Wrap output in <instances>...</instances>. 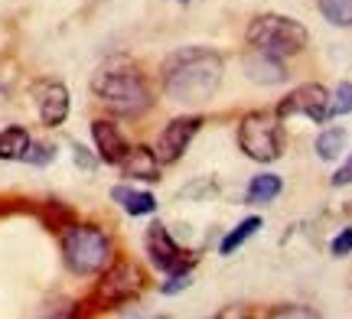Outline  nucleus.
<instances>
[{
  "mask_svg": "<svg viewBox=\"0 0 352 319\" xmlns=\"http://www.w3.org/2000/svg\"><path fill=\"white\" fill-rule=\"evenodd\" d=\"M164 91L173 102L196 104L209 102L226 75V59L215 49H202V46H186L176 49L173 56H166L164 69Z\"/></svg>",
  "mask_w": 352,
  "mask_h": 319,
  "instance_id": "f257e3e1",
  "label": "nucleus"
},
{
  "mask_svg": "<svg viewBox=\"0 0 352 319\" xmlns=\"http://www.w3.org/2000/svg\"><path fill=\"white\" fill-rule=\"evenodd\" d=\"M91 91L98 95V102L104 108H111L121 117H138L144 111H151L153 104L151 85L144 82L138 69H101L91 78Z\"/></svg>",
  "mask_w": 352,
  "mask_h": 319,
  "instance_id": "f03ea898",
  "label": "nucleus"
},
{
  "mask_svg": "<svg viewBox=\"0 0 352 319\" xmlns=\"http://www.w3.org/2000/svg\"><path fill=\"white\" fill-rule=\"evenodd\" d=\"M111 238L95 225H65L63 231V261L78 277H95L111 264Z\"/></svg>",
  "mask_w": 352,
  "mask_h": 319,
  "instance_id": "7ed1b4c3",
  "label": "nucleus"
},
{
  "mask_svg": "<svg viewBox=\"0 0 352 319\" xmlns=\"http://www.w3.org/2000/svg\"><path fill=\"white\" fill-rule=\"evenodd\" d=\"M307 43H310L307 26L290 20V16H280V13H264L248 26V46L254 52L274 56V59L297 56V52L307 49Z\"/></svg>",
  "mask_w": 352,
  "mask_h": 319,
  "instance_id": "20e7f679",
  "label": "nucleus"
},
{
  "mask_svg": "<svg viewBox=\"0 0 352 319\" xmlns=\"http://www.w3.org/2000/svg\"><path fill=\"white\" fill-rule=\"evenodd\" d=\"M239 147L254 163H274L284 154V128L271 111H252L239 124Z\"/></svg>",
  "mask_w": 352,
  "mask_h": 319,
  "instance_id": "39448f33",
  "label": "nucleus"
},
{
  "mask_svg": "<svg viewBox=\"0 0 352 319\" xmlns=\"http://www.w3.org/2000/svg\"><path fill=\"white\" fill-rule=\"evenodd\" d=\"M144 290V274H140L138 264L131 261H121V264H111V268L101 270V281L91 294V303H98L101 309L111 307H124V303H134Z\"/></svg>",
  "mask_w": 352,
  "mask_h": 319,
  "instance_id": "423d86ee",
  "label": "nucleus"
},
{
  "mask_svg": "<svg viewBox=\"0 0 352 319\" xmlns=\"http://www.w3.org/2000/svg\"><path fill=\"white\" fill-rule=\"evenodd\" d=\"M144 244H147L151 264L157 270H164L166 277H173V274H189V268L196 264V257L186 255V251L173 241V235L166 231L164 222H151V228L144 235Z\"/></svg>",
  "mask_w": 352,
  "mask_h": 319,
  "instance_id": "0eeeda50",
  "label": "nucleus"
},
{
  "mask_svg": "<svg viewBox=\"0 0 352 319\" xmlns=\"http://www.w3.org/2000/svg\"><path fill=\"white\" fill-rule=\"evenodd\" d=\"M277 117H294V115H303L316 121V124H327L333 111H329V91L323 85H316V82H307L300 88H294L284 98V102L277 104Z\"/></svg>",
  "mask_w": 352,
  "mask_h": 319,
  "instance_id": "6e6552de",
  "label": "nucleus"
},
{
  "mask_svg": "<svg viewBox=\"0 0 352 319\" xmlns=\"http://www.w3.org/2000/svg\"><path fill=\"white\" fill-rule=\"evenodd\" d=\"M202 128V117H173L164 130H160V137H157V156H160V163H176L179 156L186 154L189 141L199 134Z\"/></svg>",
  "mask_w": 352,
  "mask_h": 319,
  "instance_id": "1a4fd4ad",
  "label": "nucleus"
},
{
  "mask_svg": "<svg viewBox=\"0 0 352 319\" xmlns=\"http://www.w3.org/2000/svg\"><path fill=\"white\" fill-rule=\"evenodd\" d=\"M33 95H36L39 121H43L46 128H59V124H65L69 108H72V98H69V88H65L63 82L46 78V82H39L36 88H33Z\"/></svg>",
  "mask_w": 352,
  "mask_h": 319,
  "instance_id": "9d476101",
  "label": "nucleus"
},
{
  "mask_svg": "<svg viewBox=\"0 0 352 319\" xmlns=\"http://www.w3.org/2000/svg\"><path fill=\"white\" fill-rule=\"evenodd\" d=\"M91 141H95V150H98V156L104 160V163L118 166L121 160H124L127 154V141L124 134H121V128L118 124H111V121H91Z\"/></svg>",
  "mask_w": 352,
  "mask_h": 319,
  "instance_id": "9b49d317",
  "label": "nucleus"
},
{
  "mask_svg": "<svg viewBox=\"0 0 352 319\" xmlns=\"http://www.w3.org/2000/svg\"><path fill=\"white\" fill-rule=\"evenodd\" d=\"M121 169H124L127 179H147V182H157L160 179V156L151 147H127L124 160H121Z\"/></svg>",
  "mask_w": 352,
  "mask_h": 319,
  "instance_id": "f8f14e48",
  "label": "nucleus"
},
{
  "mask_svg": "<svg viewBox=\"0 0 352 319\" xmlns=\"http://www.w3.org/2000/svg\"><path fill=\"white\" fill-rule=\"evenodd\" d=\"M245 75L258 85H280V82H287V69H284V59L258 52L252 59H245Z\"/></svg>",
  "mask_w": 352,
  "mask_h": 319,
  "instance_id": "ddd939ff",
  "label": "nucleus"
},
{
  "mask_svg": "<svg viewBox=\"0 0 352 319\" xmlns=\"http://www.w3.org/2000/svg\"><path fill=\"white\" fill-rule=\"evenodd\" d=\"M111 199L124 209L127 215H153L157 212V199H153L151 192L131 189V186H114Z\"/></svg>",
  "mask_w": 352,
  "mask_h": 319,
  "instance_id": "4468645a",
  "label": "nucleus"
},
{
  "mask_svg": "<svg viewBox=\"0 0 352 319\" xmlns=\"http://www.w3.org/2000/svg\"><path fill=\"white\" fill-rule=\"evenodd\" d=\"M26 150H30V134L23 128L0 130V160H23Z\"/></svg>",
  "mask_w": 352,
  "mask_h": 319,
  "instance_id": "2eb2a0df",
  "label": "nucleus"
},
{
  "mask_svg": "<svg viewBox=\"0 0 352 319\" xmlns=\"http://www.w3.org/2000/svg\"><path fill=\"white\" fill-rule=\"evenodd\" d=\"M280 189H284V179L274 176V173H261V176H254L252 182H248V202H271V199H277L280 196Z\"/></svg>",
  "mask_w": 352,
  "mask_h": 319,
  "instance_id": "dca6fc26",
  "label": "nucleus"
},
{
  "mask_svg": "<svg viewBox=\"0 0 352 319\" xmlns=\"http://www.w3.org/2000/svg\"><path fill=\"white\" fill-rule=\"evenodd\" d=\"M261 228V215H248V218H241L239 225H235V228L228 231L226 238H222V244H219V251H222V255H232V251H239L241 244L248 241V238H252L254 231Z\"/></svg>",
  "mask_w": 352,
  "mask_h": 319,
  "instance_id": "f3484780",
  "label": "nucleus"
},
{
  "mask_svg": "<svg viewBox=\"0 0 352 319\" xmlns=\"http://www.w3.org/2000/svg\"><path fill=\"white\" fill-rule=\"evenodd\" d=\"M346 150V130L342 128H327L316 137V156L320 160H336Z\"/></svg>",
  "mask_w": 352,
  "mask_h": 319,
  "instance_id": "a211bd4d",
  "label": "nucleus"
},
{
  "mask_svg": "<svg viewBox=\"0 0 352 319\" xmlns=\"http://www.w3.org/2000/svg\"><path fill=\"white\" fill-rule=\"evenodd\" d=\"M316 3L333 26H352V0H316Z\"/></svg>",
  "mask_w": 352,
  "mask_h": 319,
  "instance_id": "6ab92c4d",
  "label": "nucleus"
},
{
  "mask_svg": "<svg viewBox=\"0 0 352 319\" xmlns=\"http://www.w3.org/2000/svg\"><path fill=\"white\" fill-rule=\"evenodd\" d=\"M329 111H333V117L352 115V82H342L340 88L329 95Z\"/></svg>",
  "mask_w": 352,
  "mask_h": 319,
  "instance_id": "aec40b11",
  "label": "nucleus"
},
{
  "mask_svg": "<svg viewBox=\"0 0 352 319\" xmlns=\"http://www.w3.org/2000/svg\"><path fill=\"white\" fill-rule=\"evenodd\" d=\"M52 156H56V147H52V143H33L30 141V150L23 154V163L46 166V163H52Z\"/></svg>",
  "mask_w": 352,
  "mask_h": 319,
  "instance_id": "412c9836",
  "label": "nucleus"
},
{
  "mask_svg": "<svg viewBox=\"0 0 352 319\" xmlns=\"http://www.w3.org/2000/svg\"><path fill=\"white\" fill-rule=\"evenodd\" d=\"M333 255H336V257H346V255H352V228L340 231V235L333 238Z\"/></svg>",
  "mask_w": 352,
  "mask_h": 319,
  "instance_id": "4be33fe9",
  "label": "nucleus"
},
{
  "mask_svg": "<svg viewBox=\"0 0 352 319\" xmlns=\"http://www.w3.org/2000/svg\"><path fill=\"white\" fill-rule=\"evenodd\" d=\"M183 287H189V274H173V277H170L160 290H164V294H179Z\"/></svg>",
  "mask_w": 352,
  "mask_h": 319,
  "instance_id": "5701e85b",
  "label": "nucleus"
},
{
  "mask_svg": "<svg viewBox=\"0 0 352 319\" xmlns=\"http://www.w3.org/2000/svg\"><path fill=\"white\" fill-rule=\"evenodd\" d=\"M72 154H76V163L82 166V169H95V156H88V154H85V147L72 143Z\"/></svg>",
  "mask_w": 352,
  "mask_h": 319,
  "instance_id": "b1692460",
  "label": "nucleus"
},
{
  "mask_svg": "<svg viewBox=\"0 0 352 319\" xmlns=\"http://www.w3.org/2000/svg\"><path fill=\"white\" fill-rule=\"evenodd\" d=\"M346 182H352V160H349L346 166H342L336 176H333V186H346Z\"/></svg>",
  "mask_w": 352,
  "mask_h": 319,
  "instance_id": "393cba45",
  "label": "nucleus"
},
{
  "mask_svg": "<svg viewBox=\"0 0 352 319\" xmlns=\"http://www.w3.org/2000/svg\"><path fill=\"white\" fill-rule=\"evenodd\" d=\"M274 316H316L314 309H277Z\"/></svg>",
  "mask_w": 352,
  "mask_h": 319,
  "instance_id": "a878e982",
  "label": "nucleus"
},
{
  "mask_svg": "<svg viewBox=\"0 0 352 319\" xmlns=\"http://www.w3.org/2000/svg\"><path fill=\"white\" fill-rule=\"evenodd\" d=\"M346 212H349V215H352V205H349V209H346Z\"/></svg>",
  "mask_w": 352,
  "mask_h": 319,
  "instance_id": "bb28decb",
  "label": "nucleus"
},
{
  "mask_svg": "<svg viewBox=\"0 0 352 319\" xmlns=\"http://www.w3.org/2000/svg\"><path fill=\"white\" fill-rule=\"evenodd\" d=\"M183 3H186V0H183Z\"/></svg>",
  "mask_w": 352,
  "mask_h": 319,
  "instance_id": "cd10ccee",
  "label": "nucleus"
}]
</instances>
